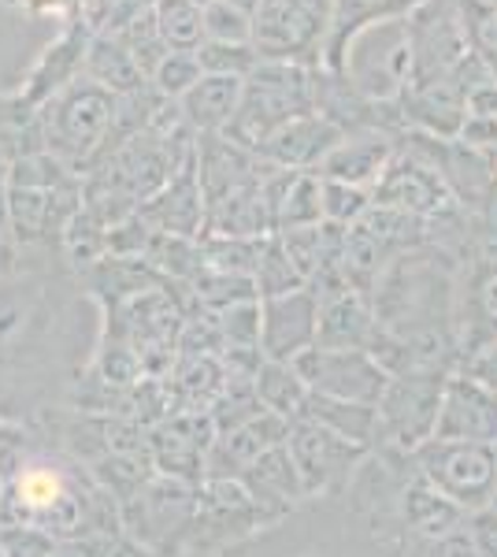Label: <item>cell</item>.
<instances>
[{
	"label": "cell",
	"mask_w": 497,
	"mask_h": 557,
	"mask_svg": "<svg viewBox=\"0 0 497 557\" xmlns=\"http://www.w3.org/2000/svg\"><path fill=\"white\" fill-rule=\"evenodd\" d=\"M115 123H120V97L89 78H75L45 101V152L71 172L86 175L115 149Z\"/></svg>",
	"instance_id": "1"
},
{
	"label": "cell",
	"mask_w": 497,
	"mask_h": 557,
	"mask_svg": "<svg viewBox=\"0 0 497 557\" xmlns=\"http://www.w3.org/2000/svg\"><path fill=\"white\" fill-rule=\"evenodd\" d=\"M4 190L12 209V235L23 246L63 235V227L83 209V175L49 152H26L12 160Z\"/></svg>",
	"instance_id": "2"
},
{
	"label": "cell",
	"mask_w": 497,
	"mask_h": 557,
	"mask_svg": "<svg viewBox=\"0 0 497 557\" xmlns=\"http://www.w3.org/2000/svg\"><path fill=\"white\" fill-rule=\"evenodd\" d=\"M327 75L338 78L364 104H397L405 89L412 86L409 15H394V20L360 26L341 45L338 60H334Z\"/></svg>",
	"instance_id": "3"
},
{
	"label": "cell",
	"mask_w": 497,
	"mask_h": 557,
	"mask_svg": "<svg viewBox=\"0 0 497 557\" xmlns=\"http://www.w3.org/2000/svg\"><path fill=\"white\" fill-rule=\"evenodd\" d=\"M315 78L320 71L297 60H260L241 83V104L227 138L257 152L278 127L315 112Z\"/></svg>",
	"instance_id": "4"
},
{
	"label": "cell",
	"mask_w": 497,
	"mask_h": 557,
	"mask_svg": "<svg viewBox=\"0 0 497 557\" xmlns=\"http://www.w3.org/2000/svg\"><path fill=\"white\" fill-rule=\"evenodd\" d=\"M449 375L453 372L446 368H412L390 375L378 398V443L397 454H415L423 443H431Z\"/></svg>",
	"instance_id": "5"
},
{
	"label": "cell",
	"mask_w": 497,
	"mask_h": 557,
	"mask_svg": "<svg viewBox=\"0 0 497 557\" xmlns=\"http://www.w3.org/2000/svg\"><path fill=\"white\" fill-rule=\"evenodd\" d=\"M420 480L446 494L468 517L490 509L497 494V454L490 443H446L431 438L412 454Z\"/></svg>",
	"instance_id": "6"
},
{
	"label": "cell",
	"mask_w": 497,
	"mask_h": 557,
	"mask_svg": "<svg viewBox=\"0 0 497 557\" xmlns=\"http://www.w3.org/2000/svg\"><path fill=\"white\" fill-rule=\"evenodd\" d=\"M294 368L309 386V394L334 401H360V406H378L386 383H390V372L368 349L312 346L297 357Z\"/></svg>",
	"instance_id": "7"
},
{
	"label": "cell",
	"mask_w": 497,
	"mask_h": 557,
	"mask_svg": "<svg viewBox=\"0 0 497 557\" xmlns=\"http://www.w3.org/2000/svg\"><path fill=\"white\" fill-rule=\"evenodd\" d=\"M331 20L309 0H260L252 12V49L260 60H297L320 64Z\"/></svg>",
	"instance_id": "8"
},
{
	"label": "cell",
	"mask_w": 497,
	"mask_h": 557,
	"mask_svg": "<svg viewBox=\"0 0 497 557\" xmlns=\"http://www.w3.org/2000/svg\"><path fill=\"white\" fill-rule=\"evenodd\" d=\"M286 450H290L294 469L301 475L305 498H327L338 487H346L349 475L372 454L364 446H352L346 438L334 435V431L320 428L315 420H297V424H290Z\"/></svg>",
	"instance_id": "9"
},
{
	"label": "cell",
	"mask_w": 497,
	"mask_h": 557,
	"mask_svg": "<svg viewBox=\"0 0 497 557\" xmlns=\"http://www.w3.org/2000/svg\"><path fill=\"white\" fill-rule=\"evenodd\" d=\"M409 38H412V83L453 75L460 60L472 52L453 0H423V4H415L409 12Z\"/></svg>",
	"instance_id": "10"
},
{
	"label": "cell",
	"mask_w": 497,
	"mask_h": 557,
	"mask_svg": "<svg viewBox=\"0 0 497 557\" xmlns=\"http://www.w3.org/2000/svg\"><path fill=\"white\" fill-rule=\"evenodd\" d=\"M212 443H215V428L204 412H171L167 420L149 428L152 469L167 475V480H183L201 487Z\"/></svg>",
	"instance_id": "11"
},
{
	"label": "cell",
	"mask_w": 497,
	"mask_h": 557,
	"mask_svg": "<svg viewBox=\"0 0 497 557\" xmlns=\"http://www.w3.org/2000/svg\"><path fill=\"white\" fill-rule=\"evenodd\" d=\"M372 201L383 209L415 215V220H435L453 205L446 178L435 172L431 160H423L420 152H401L397 149L394 164L386 168V175L378 178V186L372 190Z\"/></svg>",
	"instance_id": "12"
},
{
	"label": "cell",
	"mask_w": 497,
	"mask_h": 557,
	"mask_svg": "<svg viewBox=\"0 0 497 557\" xmlns=\"http://www.w3.org/2000/svg\"><path fill=\"white\" fill-rule=\"evenodd\" d=\"M320 338V298L305 286L260 301V354L264 361L294 364Z\"/></svg>",
	"instance_id": "13"
},
{
	"label": "cell",
	"mask_w": 497,
	"mask_h": 557,
	"mask_svg": "<svg viewBox=\"0 0 497 557\" xmlns=\"http://www.w3.org/2000/svg\"><path fill=\"white\" fill-rule=\"evenodd\" d=\"M435 438L446 443H497V394L472 375L453 372L442 391Z\"/></svg>",
	"instance_id": "14"
},
{
	"label": "cell",
	"mask_w": 497,
	"mask_h": 557,
	"mask_svg": "<svg viewBox=\"0 0 497 557\" xmlns=\"http://www.w3.org/2000/svg\"><path fill=\"white\" fill-rule=\"evenodd\" d=\"M346 131L349 127H341L338 120H331L327 112L315 108V112H305L286 123V127H278L257 149V157L268 168H278V172H315Z\"/></svg>",
	"instance_id": "15"
},
{
	"label": "cell",
	"mask_w": 497,
	"mask_h": 557,
	"mask_svg": "<svg viewBox=\"0 0 497 557\" xmlns=\"http://www.w3.org/2000/svg\"><path fill=\"white\" fill-rule=\"evenodd\" d=\"M394 157H397V141L386 131L349 127L341 134L338 146L323 157V164L315 168V175L331 178V183L360 186V190H375L378 178L386 175V168L394 164Z\"/></svg>",
	"instance_id": "16"
},
{
	"label": "cell",
	"mask_w": 497,
	"mask_h": 557,
	"mask_svg": "<svg viewBox=\"0 0 497 557\" xmlns=\"http://www.w3.org/2000/svg\"><path fill=\"white\" fill-rule=\"evenodd\" d=\"M401 120L427 138H457L468 115V94L457 75L420 78L401 94Z\"/></svg>",
	"instance_id": "17"
},
{
	"label": "cell",
	"mask_w": 497,
	"mask_h": 557,
	"mask_svg": "<svg viewBox=\"0 0 497 557\" xmlns=\"http://www.w3.org/2000/svg\"><path fill=\"white\" fill-rule=\"evenodd\" d=\"M286 435H290V424H286L283 417H275V412H260L249 424L223 431V435H215L212 450H208L204 480H241V472H246L257 457L283 446Z\"/></svg>",
	"instance_id": "18"
},
{
	"label": "cell",
	"mask_w": 497,
	"mask_h": 557,
	"mask_svg": "<svg viewBox=\"0 0 497 557\" xmlns=\"http://www.w3.org/2000/svg\"><path fill=\"white\" fill-rule=\"evenodd\" d=\"M138 212L146 215L160 235H178V238L204 235V194H201V175H197V152L178 168L164 190L149 197Z\"/></svg>",
	"instance_id": "19"
},
{
	"label": "cell",
	"mask_w": 497,
	"mask_h": 557,
	"mask_svg": "<svg viewBox=\"0 0 497 557\" xmlns=\"http://www.w3.org/2000/svg\"><path fill=\"white\" fill-rule=\"evenodd\" d=\"M460 361L497 343V246H486L468 272L460 301Z\"/></svg>",
	"instance_id": "20"
},
{
	"label": "cell",
	"mask_w": 497,
	"mask_h": 557,
	"mask_svg": "<svg viewBox=\"0 0 497 557\" xmlns=\"http://www.w3.org/2000/svg\"><path fill=\"white\" fill-rule=\"evenodd\" d=\"M378 335H383V323L375 317L372 294L349 286V290L320 298V338H315V346L368 349L372 354Z\"/></svg>",
	"instance_id": "21"
},
{
	"label": "cell",
	"mask_w": 497,
	"mask_h": 557,
	"mask_svg": "<svg viewBox=\"0 0 497 557\" xmlns=\"http://www.w3.org/2000/svg\"><path fill=\"white\" fill-rule=\"evenodd\" d=\"M241 487L252 494V502L264 509V517L271 524H275L278 517L290 513L297 502H305L301 475L294 469V457L286 450V443L275 446V450H268L264 457H257V461L241 472Z\"/></svg>",
	"instance_id": "22"
},
{
	"label": "cell",
	"mask_w": 497,
	"mask_h": 557,
	"mask_svg": "<svg viewBox=\"0 0 497 557\" xmlns=\"http://www.w3.org/2000/svg\"><path fill=\"white\" fill-rule=\"evenodd\" d=\"M268 201L275 231L320 227L323 178L315 172H278V168H268Z\"/></svg>",
	"instance_id": "23"
},
{
	"label": "cell",
	"mask_w": 497,
	"mask_h": 557,
	"mask_svg": "<svg viewBox=\"0 0 497 557\" xmlns=\"http://www.w3.org/2000/svg\"><path fill=\"white\" fill-rule=\"evenodd\" d=\"M241 83H246V78L204 75L183 101H175L186 127L194 131L197 138H204V134H227L241 104Z\"/></svg>",
	"instance_id": "24"
},
{
	"label": "cell",
	"mask_w": 497,
	"mask_h": 557,
	"mask_svg": "<svg viewBox=\"0 0 497 557\" xmlns=\"http://www.w3.org/2000/svg\"><path fill=\"white\" fill-rule=\"evenodd\" d=\"M83 67L89 83H97L115 97H131L149 86V75L134 60V52L126 49L123 34H97V38H89L83 52Z\"/></svg>",
	"instance_id": "25"
},
{
	"label": "cell",
	"mask_w": 497,
	"mask_h": 557,
	"mask_svg": "<svg viewBox=\"0 0 497 557\" xmlns=\"http://www.w3.org/2000/svg\"><path fill=\"white\" fill-rule=\"evenodd\" d=\"M397 506H401V520L412 528V535H420V539H438V535L460 532V528H468V520H472L464 509L453 506L446 494H438L427 480H420V472L401 487Z\"/></svg>",
	"instance_id": "26"
},
{
	"label": "cell",
	"mask_w": 497,
	"mask_h": 557,
	"mask_svg": "<svg viewBox=\"0 0 497 557\" xmlns=\"http://www.w3.org/2000/svg\"><path fill=\"white\" fill-rule=\"evenodd\" d=\"M415 4H423V0H334L331 26H327V38H323V52H320V71L334 67L341 45H346L360 26L394 20V15H409Z\"/></svg>",
	"instance_id": "27"
},
{
	"label": "cell",
	"mask_w": 497,
	"mask_h": 557,
	"mask_svg": "<svg viewBox=\"0 0 497 557\" xmlns=\"http://www.w3.org/2000/svg\"><path fill=\"white\" fill-rule=\"evenodd\" d=\"M305 420H315L320 428L334 431L338 438H346L352 446L375 450L378 446V406H360V401H334L309 394V409Z\"/></svg>",
	"instance_id": "28"
},
{
	"label": "cell",
	"mask_w": 497,
	"mask_h": 557,
	"mask_svg": "<svg viewBox=\"0 0 497 557\" xmlns=\"http://www.w3.org/2000/svg\"><path fill=\"white\" fill-rule=\"evenodd\" d=\"M257 398L264 412H275L286 424H297V420H305V409H309V386H305L294 364L264 361L257 372Z\"/></svg>",
	"instance_id": "29"
},
{
	"label": "cell",
	"mask_w": 497,
	"mask_h": 557,
	"mask_svg": "<svg viewBox=\"0 0 497 557\" xmlns=\"http://www.w3.org/2000/svg\"><path fill=\"white\" fill-rule=\"evenodd\" d=\"M152 23H157L167 49H178V52L201 49L204 8H197L194 0H157V4H152Z\"/></svg>",
	"instance_id": "30"
},
{
	"label": "cell",
	"mask_w": 497,
	"mask_h": 557,
	"mask_svg": "<svg viewBox=\"0 0 497 557\" xmlns=\"http://www.w3.org/2000/svg\"><path fill=\"white\" fill-rule=\"evenodd\" d=\"M252 286H257V298H278V294H294L305 290V275L297 272V264L290 260V253L283 249L278 235H268L264 249H260L257 272H252Z\"/></svg>",
	"instance_id": "31"
},
{
	"label": "cell",
	"mask_w": 497,
	"mask_h": 557,
	"mask_svg": "<svg viewBox=\"0 0 497 557\" xmlns=\"http://www.w3.org/2000/svg\"><path fill=\"white\" fill-rule=\"evenodd\" d=\"M460 26H464L468 49L497 75V8L486 0H453Z\"/></svg>",
	"instance_id": "32"
},
{
	"label": "cell",
	"mask_w": 497,
	"mask_h": 557,
	"mask_svg": "<svg viewBox=\"0 0 497 557\" xmlns=\"http://www.w3.org/2000/svg\"><path fill=\"white\" fill-rule=\"evenodd\" d=\"M268 238H220V235H201V257L208 268L231 275H249L257 272L260 249Z\"/></svg>",
	"instance_id": "33"
},
{
	"label": "cell",
	"mask_w": 497,
	"mask_h": 557,
	"mask_svg": "<svg viewBox=\"0 0 497 557\" xmlns=\"http://www.w3.org/2000/svg\"><path fill=\"white\" fill-rule=\"evenodd\" d=\"M60 242H63V249H67L71 264H78V268H94L97 260L108 257V227L86 209H78L75 220L63 227Z\"/></svg>",
	"instance_id": "34"
},
{
	"label": "cell",
	"mask_w": 497,
	"mask_h": 557,
	"mask_svg": "<svg viewBox=\"0 0 497 557\" xmlns=\"http://www.w3.org/2000/svg\"><path fill=\"white\" fill-rule=\"evenodd\" d=\"M201 78H204V71H201V60H197V52L171 49L167 57L157 64V71L149 75V86L157 89L164 101H183V97L197 83H201Z\"/></svg>",
	"instance_id": "35"
},
{
	"label": "cell",
	"mask_w": 497,
	"mask_h": 557,
	"mask_svg": "<svg viewBox=\"0 0 497 557\" xmlns=\"http://www.w3.org/2000/svg\"><path fill=\"white\" fill-rule=\"evenodd\" d=\"M372 190H360V186L349 183H331L323 178V223H334V227H357L368 212H372Z\"/></svg>",
	"instance_id": "36"
},
{
	"label": "cell",
	"mask_w": 497,
	"mask_h": 557,
	"mask_svg": "<svg viewBox=\"0 0 497 557\" xmlns=\"http://www.w3.org/2000/svg\"><path fill=\"white\" fill-rule=\"evenodd\" d=\"M204 41L252 45V12L231 4V0H212L204 8Z\"/></svg>",
	"instance_id": "37"
},
{
	"label": "cell",
	"mask_w": 497,
	"mask_h": 557,
	"mask_svg": "<svg viewBox=\"0 0 497 557\" xmlns=\"http://www.w3.org/2000/svg\"><path fill=\"white\" fill-rule=\"evenodd\" d=\"M220 323L223 354L227 349H260V301H241L223 312H212Z\"/></svg>",
	"instance_id": "38"
},
{
	"label": "cell",
	"mask_w": 497,
	"mask_h": 557,
	"mask_svg": "<svg viewBox=\"0 0 497 557\" xmlns=\"http://www.w3.org/2000/svg\"><path fill=\"white\" fill-rule=\"evenodd\" d=\"M204 75H231V78H246L252 67L260 64V52L252 45H220V41H201L197 49Z\"/></svg>",
	"instance_id": "39"
},
{
	"label": "cell",
	"mask_w": 497,
	"mask_h": 557,
	"mask_svg": "<svg viewBox=\"0 0 497 557\" xmlns=\"http://www.w3.org/2000/svg\"><path fill=\"white\" fill-rule=\"evenodd\" d=\"M57 539L34 524H0V557H52Z\"/></svg>",
	"instance_id": "40"
},
{
	"label": "cell",
	"mask_w": 497,
	"mask_h": 557,
	"mask_svg": "<svg viewBox=\"0 0 497 557\" xmlns=\"http://www.w3.org/2000/svg\"><path fill=\"white\" fill-rule=\"evenodd\" d=\"M409 557H483L475 546V539L468 528L460 532H449V535H438V539H412L409 546Z\"/></svg>",
	"instance_id": "41"
},
{
	"label": "cell",
	"mask_w": 497,
	"mask_h": 557,
	"mask_svg": "<svg viewBox=\"0 0 497 557\" xmlns=\"http://www.w3.org/2000/svg\"><path fill=\"white\" fill-rule=\"evenodd\" d=\"M457 141H464V146L479 152H497V120H490V115H464Z\"/></svg>",
	"instance_id": "42"
},
{
	"label": "cell",
	"mask_w": 497,
	"mask_h": 557,
	"mask_svg": "<svg viewBox=\"0 0 497 557\" xmlns=\"http://www.w3.org/2000/svg\"><path fill=\"white\" fill-rule=\"evenodd\" d=\"M457 372L472 375L475 383H483L486 391H494V394H497V343L483 346V349H475L472 357H464Z\"/></svg>",
	"instance_id": "43"
},
{
	"label": "cell",
	"mask_w": 497,
	"mask_h": 557,
	"mask_svg": "<svg viewBox=\"0 0 497 557\" xmlns=\"http://www.w3.org/2000/svg\"><path fill=\"white\" fill-rule=\"evenodd\" d=\"M468 532H472L479 554L483 557H497V513L494 509H479L468 520Z\"/></svg>",
	"instance_id": "44"
},
{
	"label": "cell",
	"mask_w": 497,
	"mask_h": 557,
	"mask_svg": "<svg viewBox=\"0 0 497 557\" xmlns=\"http://www.w3.org/2000/svg\"><path fill=\"white\" fill-rule=\"evenodd\" d=\"M468 115H490L497 120V78H486L468 89Z\"/></svg>",
	"instance_id": "45"
},
{
	"label": "cell",
	"mask_w": 497,
	"mask_h": 557,
	"mask_svg": "<svg viewBox=\"0 0 497 557\" xmlns=\"http://www.w3.org/2000/svg\"><path fill=\"white\" fill-rule=\"evenodd\" d=\"M15 268H20V242L15 235H0V278L15 275Z\"/></svg>",
	"instance_id": "46"
},
{
	"label": "cell",
	"mask_w": 497,
	"mask_h": 557,
	"mask_svg": "<svg viewBox=\"0 0 497 557\" xmlns=\"http://www.w3.org/2000/svg\"><path fill=\"white\" fill-rule=\"evenodd\" d=\"M0 235H12V209H8V190L0 186Z\"/></svg>",
	"instance_id": "47"
},
{
	"label": "cell",
	"mask_w": 497,
	"mask_h": 557,
	"mask_svg": "<svg viewBox=\"0 0 497 557\" xmlns=\"http://www.w3.org/2000/svg\"><path fill=\"white\" fill-rule=\"evenodd\" d=\"M8 172H12V160H8L4 146H0V186H8Z\"/></svg>",
	"instance_id": "48"
},
{
	"label": "cell",
	"mask_w": 497,
	"mask_h": 557,
	"mask_svg": "<svg viewBox=\"0 0 497 557\" xmlns=\"http://www.w3.org/2000/svg\"><path fill=\"white\" fill-rule=\"evenodd\" d=\"M231 4L246 8V12H257V4H260V0H231Z\"/></svg>",
	"instance_id": "49"
},
{
	"label": "cell",
	"mask_w": 497,
	"mask_h": 557,
	"mask_svg": "<svg viewBox=\"0 0 497 557\" xmlns=\"http://www.w3.org/2000/svg\"><path fill=\"white\" fill-rule=\"evenodd\" d=\"M194 4H197V8H208V4H212V0H194Z\"/></svg>",
	"instance_id": "50"
},
{
	"label": "cell",
	"mask_w": 497,
	"mask_h": 557,
	"mask_svg": "<svg viewBox=\"0 0 497 557\" xmlns=\"http://www.w3.org/2000/svg\"><path fill=\"white\" fill-rule=\"evenodd\" d=\"M490 509H494V513H497V494H494V502H490Z\"/></svg>",
	"instance_id": "51"
},
{
	"label": "cell",
	"mask_w": 497,
	"mask_h": 557,
	"mask_svg": "<svg viewBox=\"0 0 497 557\" xmlns=\"http://www.w3.org/2000/svg\"><path fill=\"white\" fill-rule=\"evenodd\" d=\"M0 494H4V480H0Z\"/></svg>",
	"instance_id": "52"
},
{
	"label": "cell",
	"mask_w": 497,
	"mask_h": 557,
	"mask_svg": "<svg viewBox=\"0 0 497 557\" xmlns=\"http://www.w3.org/2000/svg\"><path fill=\"white\" fill-rule=\"evenodd\" d=\"M486 4H494V8H497V0H486Z\"/></svg>",
	"instance_id": "53"
},
{
	"label": "cell",
	"mask_w": 497,
	"mask_h": 557,
	"mask_svg": "<svg viewBox=\"0 0 497 557\" xmlns=\"http://www.w3.org/2000/svg\"><path fill=\"white\" fill-rule=\"evenodd\" d=\"M494 454H497V443H494Z\"/></svg>",
	"instance_id": "54"
}]
</instances>
